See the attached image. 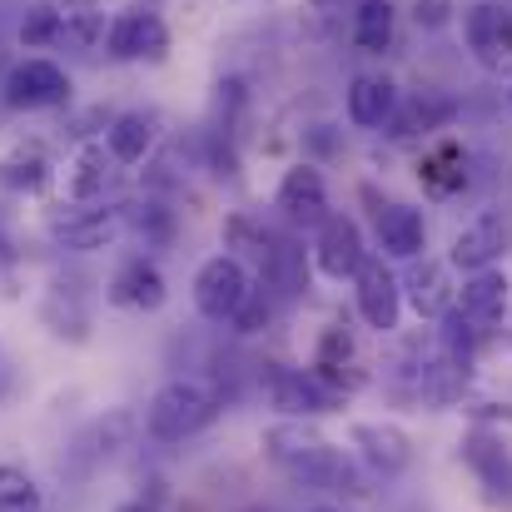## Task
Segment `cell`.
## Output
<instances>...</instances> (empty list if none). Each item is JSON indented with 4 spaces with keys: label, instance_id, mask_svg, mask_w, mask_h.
<instances>
[{
    "label": "cell",
    "instance_id": "1",
    "mask_svg": "<svg viewBox=\"0 0 512 512\" xmlns=\"http://www.w3.org/2000/svg\"><path fill=\"white\" fill-rule=\"evenodd\" d=\"M259 448H264L269 463H279V468H284L294 483H304V488H343V483L353 488L348 458H343L319 428H309L304 418H284V423L264 428Z\"/></svg>",
    "mask_w": 512,
    "mask_h": 512
},
{
    "label": "cell",
    "instance_id": "2",
    "mask_svg": "<svg viewBox=\"0 0 512 512\" xmlns=\"http://www.w3.org/2000/svg\"><path fill=\"white\" fill-rule=\"evenodd\" d=\"M214 418H219V393L199 378H170L145 408V428L160 443H184Z\"/></svg>",
    "mask_w": 512,
    "mask_h": 512
},
{
    "label": "cell",
    "instance_id": "3",
    "mask_svg": "<svg viewBox=\"0 0 512 512\" xmlns=\"http://www.w3.org/2000/svg\"><path fill=\"white\" fill-rule=\"evenodd\" d=\"M105 50H110V60H125V65H135V60L160 65V60H170V25L160 20V10H145V5L120 10L105 25Z\"/></svg>",
    "mask_w": 512,
    "mask_h": 512
},
{
    "label": "cell",
    "instance_id": "4",
    "mask_svg": "<svg viewBox=\"0 0 512 512\" xmlns=\"http://www.w3.org/2000/svg\"><path fill=\"white\" fill-rule=\"evenodd\" d=\"M249 274H244V264L234 259V254H214V259H204L199 264V274H194V309L209 319V324H229L234 314H239V304L249 299Z\"/></svg>",
    "mask_w": 512,
    "mask_h": 512
},
{
    "label": "cell",
    "instance_id": "5",
    "mask_svg": "<svg viewBox=\"0 0 512 512\" xmlns=\"http://www.w3.org/2000/svg\"><path fill=\"white\" fill-rule=\"evenodd\" d=\"M0 90H5L10 110H60V105H70V75L45 55H30V60L10 65Z\"/></svg>",
    "mask_w": 512,
    "mask_h": 512
},
{
    "label": "cell",
    "instance_id": "6",
    "mask_svg": "<svg viewBox=\"0 0 512 512\" xmlns=\"http://www.w3.org/2000/svg\"><path fill=\"white\" fill-rule=\"evenodd\" d=\"M353 284H358L353 294H358V314H363V324H368V329H378V334H393V329H398V314H403L398 274H393L383 259L363 254V264H358Z\"/></svg>",
    "mask_w": 512,
    "mask_h": 512
},
{
    "label": "cell",
    "instance_id": "7",
    "mask_svg": "<svg viewBox=\"0 0 512 512\" xmlns=\"http://www.w3.org/2000/svg\"><path fill=\"white\" fill-rule=\"evenodd\" d=\"M463 35H468V50L483 70H503L512 65V15L498 0H473L463 10Z\"/></svg>",
    "mask_w": 512,
    "mask_h": 512
},
{
    "label": "cell",
    "instance_id": "8",
    "mask_svg": "<svg viewBox=\"0 0 512 512\" xmlns=\"http://www.w3.org/2000/svg\"><path fill=\"white\" fill-rule=\"evenodd\" d=\"M125 229V209H100V204H75L70 214H55L50 219V234L75 249V254H90V249H105L115 244Z\"/></svg>",
    "mask_w": 512,
    "mask_h": 512
},
{
    "label": "cell",
    "instance_id": "9",
    "mask_svg": "<svg viewBox=\"0 0 512 512\" xmlns=\"http://www.w3.org/2000/svg\"><path fill=\"white\" fill-rule=\"evenodd\" d=\"M274 204L284 209V219H289V224H304V229H319V224L334 214V209H329L324 174L314 170V165H294V170H284Z\"/></svg>",
    "mask_w": 512,
    "mask_h": 512
},
{
    "label": "cell",
    "instance_id": "10",
    "mask_svg": "<svg viewBox=\"0 0 512 512\" xmlns=\"http://www.w3.org/2000/svg\"><path fill=\"white\" fill-rule=\"evenodd\" d=\"M363 229H358V219H348V214H329L324 224H319V244H314V264H319V274L324 279H353L358 274V264H363Z\"/></svg>",
    "mask_w": 512,
    "mask_h": 512
},
{
    "label": "cell",
    "instance_id": "11",
    "mask_svg": "<svg viewBox=\"0 0 512 512\" xmlns=\"http://www.w3.org/2000/svg\"><path fill=\"white\" fill-rule=\"evenodd\" d=\"M503 249H508V224H503V214H478L473 224L458 229L448 259H453L458 269H468V274H483V269H493V264L503 259Z\"/></svg>",
    "mask_w": 512,
    "mask_h": 512
},
{
    "label": "cell",
    "instance_id": "12",
    "mask_svg": "<svg viewBox=\"0 0 512 512\" xmlns=\"http://www.w3.org/2000/svg\"><path fill=\"white\" fill-rule=\"evenodd\" d=\"M463 463L478 473V483H483V493L493 498V503H512V453L503 438H493V433H468L463 438Z\"/></svg>",
    "mask_w": 512,
    "mask_h": 512
},
{
    "label": "cell",
    "instance_id": "13",
    "mask_svg": "<svg viewBox=\"0 0 512 512\" xmlns=\"http://www.w3.org/2000/svg\"><path fill=\"white\" fill-rule=\"evenodd\" d=\"M110 304L120 309H140V314H155L165 304V274L150 264V259H125L110 279Z\"/></svg>",
    "mask_w": 512,
    "mask_h": 512
},
{
    "label": "cell",
    "instance_id": "14",
    "mask_svg": "<svg viewBox=\"0 0 512 512\" xmlns=\"http://www.w3.org/2000/svg\"><path fill=\"white\" fill-rule=\"evenodd\" d=\"M269 398L274 408H284L289 418H309V413H329L339 403V393L309 368V373H274L269 378Z\"/></svg>",
    "mask_w": 512,
    "mask_h": 512
},
{
    "label": "cell",
    "instance_id": "15",
    "mask_svg": "<svg viewBox=\"0 0 512 512\" xmlns=\"http://www.w3.org/2000/svg\"><path fill=\"white\" fill-rule=\"evenodd\" d=\"M353 448L378 468V473H403L413 463V443L398 423H353Z\"/></svg>",
    "mask_w": 512,
    "mask_h": 512
},
{
    "label": "cell",
    "instance_id": "16",
    "mask_svg": "<svg viewBox=\"0 0 512 512\" xmlns=\"http://www.w3.org/2000/svg\"><path fill=\"white\" fill-rule=\"evenodd\" d=\"M110 179H115V160H110V150H105V145H95V140H85V145L70 155L65 194H70L75 204H100V199H105V189H110Z\"/></svg>",
    "mask_w": 512,
    "mask_h": 512
},
{
    "label": "cell",
    "instance_id": "17",
    "mask_svg": "<svg viewBox=\"0 0 512 512\" xmlns=\"http://www.w3.org/2000/svg\"><path fill=\"white\" fill-rule=\"evenodd\" d=\"M398 110V85L388 75H353L348 85V120L358 130H383Z\"/></svg>",
    "mask_w": 512,
    "mask_h": 512
},
{
    "label": "cell",
    "instance_id": "18",
    "mask_svg": "<svg viewBox=\"0 0 512 512\" xmlns=\"http://www.w3.org/2000/svg\"><path fill=\"white\" fill-rule=\"evenodd\" d=\"M378 244H383V254H393V259H418V254L428 249L423 209H413V204H388V209H378Z\"/></svg>",
    "mask_w": 512,
    "mask_h": 512
},
{
    "label": "cell",
    "instance_id": "19",
    "mask_svg": "<svg viewBox=\"0 0 512 512\" xmlns=\"http://www.w3.org/2000/svg\"><path fill=\"white\" fill-rule=\"evenodd\" d=\"M50 174L55 165H50L45 145H35V140H20L0 155V189H10V194H40L50 184Z\"/></svg>",
    "mask_w": 512,
    "mask_h": 512
},
{
    "label": "cell",
    "instance_id": "20",
    "mask_svg": "<svg viewBox=\"0 0 512 512\" xmlns=\"http://www.w3.org/2000/svg\"><path fill=\"white\" fill-rule=\"evenodd\" d=\"M259 264H264V284H269V289H279V294H304V289H309V264H304V249H299L294 239L264 234Z\"/></svg>",
    "mask_w": 512,
    "mask_h": 512
},
{
    "label": "cell",
    "instance_id": "21",
    "mask_svg": "<svg viewBox=\"0 0 512 512\" xmlns=\"http://www.w3.org/2000/svg\"><path fill=\"white\" fill-rule=\"evenodd\" d=\"M398 289H408V304L418 309V319H443L448 309H453V284H448V269L438 264V259H423V264H413L408 269V279L398 284Z\"/></svg>",
    "mask_w": 512,
    "mask_h": 512
},
{
    "label": "cell",
    "instance_id": "22",
    "mask_svg": "<svg viewBox=\"0 0 512 512\" xmlns=\"http://www.w3.org/2000/svg\"><path fill=\"white\" fill-rule=\"evenodd\" d=\"M453 309H458L463 319H473L478 329H483V324H493V319H503V314H508V274H498V269L473 274V279L458 289Z\"/></svg>",
    "mask_w": 512,
    "mask_h": 512
},
{
    "label": "cell",
    "instance_id": "23",
    "mask_svg": "<svg viewBox=\"0 0 512 512\" xmlns=\"http://www.w3.org/2000/svg\"><path fill=\"white\" fill-rule=\"evenodd\" d=\"M100 145L110 150L115 165H140V160L155 150V115H145V110H125V115H115Z\"/></svg>",
    "mask_w": 512,
    "mask_h": 512
},
{
    "label": "cell",
    "instance_id": "24",
    "mask_svg": "<svg viewBox=\"0 0 512 512\" xmlns=\"http://www.w3.org/2000/svg\"><path fill=\"white\" fill-rule=\"evenodd\" d=\"M448 120H453V100H443V95H413L408 105L393 110L388 135H393V140H418V135L443 130Z\"/></svg>",
    "mask_w": 512,
    "mask_h": 512
},
{
    "label": "cell",
    "instance_id": "25",
    "mask_svg": "<svg viewBox=\"0 0 512 512\" xmlns=\"http://www.w3.org/2000/svg\"><path fill=\"white\" fill-rule=\"evenodd\" d=\"M353 45L363 55H383L393 45V0H358L353 5Z\"/></svg>",
    "mask_w": 512,
    "mask_h": 512
},
{
    "label": "cell",
    "instance_id": "26",
    "mask_svg": "<svg viewBox=\"0 0 512 512\" xmlns=\"http://www.w3.org/2000/svg\"><path fill=\"white\" fill-rule=\"evenodd\" d=\"M60 10V40L70 45V50H95L100 40H105V15L90 5V0H65V5H55Z\"/></svg>",
    "mask_w": 512,
    "mask_h": 512
},
{
    "label": "cell",
    "instance_id": "27",
    "mask_svg": "<svg viewBox=\"0 0 512 512\" xmlns=\"http://www.w3.org/2000/svg\"><path fill=\"white\" fill-rule=\"evenodd\" d=\"M45 498H40V483L15 468V463H0V512H40Z\"/></svg>",
    "mask_w": 512,
    "mask_h": 512
},
{
    "label": "cell",
    "instance_id": "28",
    "mask_svg": "<svg viewBox=\"0 0 512 512\" xmlns=\"http://www.w3.org/2000/svg\"><path fill=\"white\" fill-rule=\"evenodd\" d=\"M478 334H483V329H478L473 319H463L458 309H448V314H443V348H438V353L468 368V358H473V348H478Z\"/></svg>",
    "mask_w": 512,
    "mask_h": 512
},
{
    "label": "cell",
    "instance_id": "29",
    "mask_svg": "<svg viewBox=\"0 0 512 512\" xmlns=\"http://www.w3.org/2000/svg\"><path fill=\"white\" fill-rule=\"evenodd\" d=\"M50 40H60V10H55V5H40V10H30V15L20 20V45H25V50H40V45H50Z\"/></svg>",
    "mask_w": 512,
    "mask_h": 512
},
{
    "label": "cell",
    "instance_id": "30",
    "mask_svg": "<svg viewBox=\"0 0 512 512\" xmlns=\"http://www.w3.org/2000/svg\"><path fill=\"white\" fill-rule=\"evenodd\" d=\"M229 324H234V334H259V329L269 324V299H264V289H249V299L239 304V314H234Z\"/></svg>",
    "mask_w": 512,
    "mask_h": 512
},
{
    "label": "cell",
    "instance_id": "31",
    "mask_svg": "<svg viewBox=\"0 0 512 512\" xmlns=\"http://www.w3.org/2000/svg\"><path fill=\"white\" fill-rule=\"evenodd\" d=\"M458 15V0H413V20L418 30H443Z\"/></svg>",
    "mask_w": 512,
    "mask_h": 512
},
{
    "label": "cell",
    "instance_id": "32",
    "mask_svg": "<svg viewBox=\"0 0 512 512\" xmlns=\"http://www.w3.org/2000/svg\"><path fill=\"white\" fill-rule=\"evenodd\" d=\"M319 10H343V5H358V0H314Z\"/></svg>",
    "mask_w": 512,
    "mask_h": 512
},
{
    "label": "cell",
    "instance_id": "33",
    "mask_svg": "<svg viewBox=\"0 0 512 512\" xmlns=\"http://www.w3.org/2000/svg\"><path fill=\"white\" fill-rule=\"evenodd\" d=\"M120 512H155V508H145V503H130V508H120Z\"/></svg>",
    "mask_w": 512,
    "mask_h": 512
},
{
    "label": "cell",
    "instance_id": "34",
    "mask_svg": "<svg viewBox=\"0 0 512 512\" xmlns=\"http://www.w3.org/2000/svg\"><path fill=\"white\" fill-rule=\"evenodd\" d=\"M309 512H343V508H309Z\"/></svg>",
    "mask_w": 512,
    "mask_h": 512
},
{
    "label": "cell",
    "instance_id": "35",
    "mask_svg": "<svg viewBox=\"0 0 512 512\" xmlns=\"http://www.w3.org/2000/svg\"><path fill=\"white\" fill-rule=\"evenodd\" d=\"M508 110H512V85H508Z\"/></svg>",
    "mask_w": 512,
    "mask_h": 512
}]
</instances>
